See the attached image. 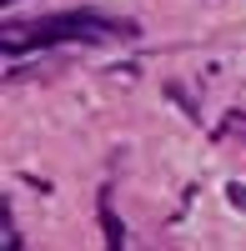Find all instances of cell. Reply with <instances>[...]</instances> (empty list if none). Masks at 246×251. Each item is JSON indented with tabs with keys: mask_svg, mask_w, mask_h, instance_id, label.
Wrapping results in <instances>:
<instances>
[{
	"mask_svg": "<svg viewBox=\"0 0 246 251\" xmlns=\"http://www.w3.org/2000/svg\"><path fill=\"white\" fill-rule=\"evenodd\" d=\"M106 35H131V25L80 10V15L35 20V25H5V30H0V46H5V55H20L30 46H50V40H106Z\"/></svg>",
	"mask_w": 246,
	"mask_h": 251,
	"instance_id": "6da1fadb",
	"label": "cell"
},
{
	"mask_svg": "<svg viewBox=\"0 0 246 251\" xmlns=\"http://www.w3.org/2000/svg\"><path fill=\"white\" fill-rule=\"evenodd\" d=\"M100 226H106V241H111V246H126V231H121V221H116V211H111V201H100Z\"/></svg>",
	"mask_w": 246,
	"mask_h": 251,
	"instance_id": "7a4b0ae2",
	"label": "cell"
},
{
	"mask_svg": "<svg viewBox=\"0 0 246 251\" xmlns=\"http://www.w3.org/2000/svg\"><path fill=\"white\" fill-rule=\"evenodd\" d=\"M226 201L236 206V211H246V186H241V181H231V186H226Z\"/></svg>",
	"mask_w": 246,
	"mask_h": 251,
	"instance_id": "3957f363",
	"label": "cell"
}]
</instances>
